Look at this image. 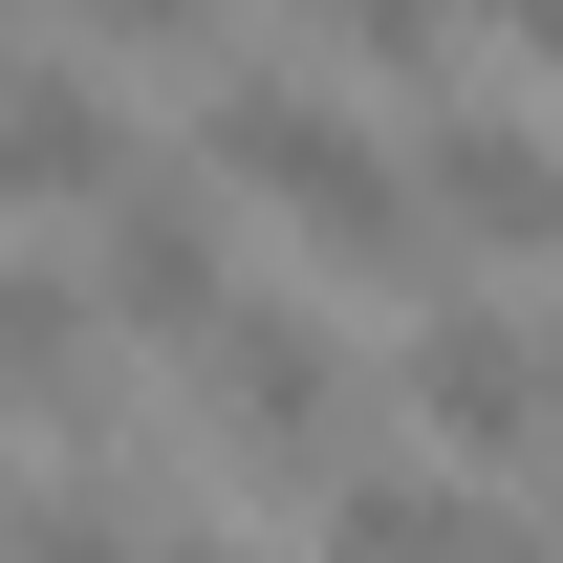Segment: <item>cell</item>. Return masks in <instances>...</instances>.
Listing matches in <instances>:
<instances>
[{
  "label": "cell",
  "instance_id": "2",
  "mask_svg": "<svg viewBox=\"0 0 563 563\" xmlns=\"http://www.w3.org/2000/svg\"><path fill=\"white\" fill-rule=\"evenodd\" d=\"M390 390L455 433L433 477H477V498H520V455L563 433V368H542V325H520V282H433L412 347H390Z\"/></svg>",
  "mask_w": 563,
  "mask_h": 563
},
{
  "label": "cell",
  "instance_id": "4",
  "mask_svg": "<svg viewBox=\"0 0 563 563\" xmlns=\"http://www.w3.org/2000/svg\"><path fill=\"white\" fill-rule=\"evenodd\" d=\"M390 174H412V239H477V261H542L563 239V152H542L520 87H455V131L390 152Z\"/></svg>",
  "mask_w": 563,
  "mask_h": 563
},
{
  "label": "cell",
  "instance_id": "1",
  "mask_svg": "<svg viewBox=\"0 0 563 563\" xmlns=\"http://www.w3.org/2000/svg\"><path fill=\"white\" fill-rule=\"evenodd\" d=\"M196 433L217 455H261V477H347V433H368V368L325 303H282V282H239L196 325Z\"/></svg>",
  "mask_w": 563,
  "mask_h": 563
},
{
  "label": "cell",
  "instance_id": "6",
  "mask_svg": "<svg viewBox=\"0 0 563 563\" xmlns=\"http://www.w3.org/2000/svg\"><path fill=\"white\" fill-rule=\"evenodd\" d=\"M152 563H261V542H217V520H152Z\"/></svg>",
  "mask_w": 563,
  "mask_h": 563
},
{
  "label": "cell",
  "instance_id": "5",
  "mask_svg": "<svg viewBox=\"0 0 563 563\" xmlns=\"http://www.w3.org/2000/svg\"><path fill=\"white\" fill-rule=\"evenodd\" d=\"M325 563H542V520L477 477H433V455H347L325 477Z\"/></svg>",
  "mask_w": 563,
  "mask_h": 563
},
{
  "label": "cell",
  "instance_id": "3",
  "mask_svg": "<svg viewBox=\"0 0 563 563\" xmlns=\"http://www.w3.org/2000/svg\"><path fill=\"white\" fill-rule=\"evenodd\" d=\"M217 303H239V217H217V174H196V152H131V174L87 196V325L196 347Z\"/></svg>",
  "mask_w": 563,
  "mask_h": 563
}]
</instances>
